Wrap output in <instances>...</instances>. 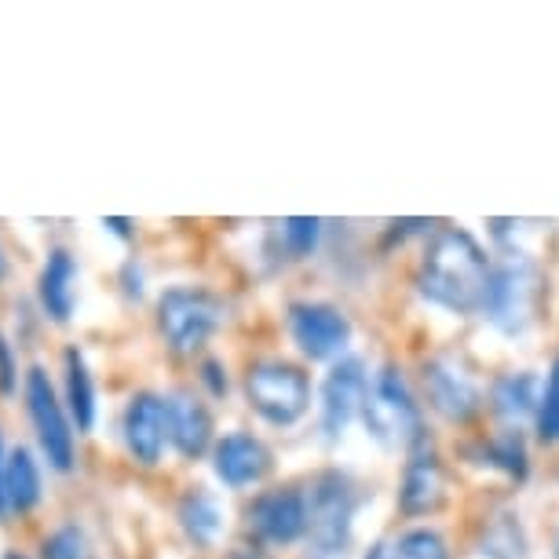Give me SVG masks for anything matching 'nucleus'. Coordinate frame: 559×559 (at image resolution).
Returning <instances> with one entry per match:
<instances>
[{"label":"nucleus","instance_id":"nucleus-26","mask_svg":"<svg viewBox=\"0 0 559 559\" xmlns=\"http://www.w3.org/2000/svg\"><path fill=\"white\" fill-rule=\"evenodd\" d=\"M40 559H84V531L73 523L56 526L40 542Z\"/></svg>","mask_w":559,"mask_h":559},{"label":"nucleus","instance_id":"nucleus-21","mask_svg":"<svg viewBox=\"0 0 559 559\" xmlns=\"http://www.w3.org/2000/svg\"><path fill=\"white\" fill-rule=\"evenodd\" d=\"M515 520H520V515L504 512L487 526V534H483V556H490V559H526V537H523L520 523H515Z\"/></svg>","mask_w":559,"mask_h":559},{"label":"nucleus","instance_id":"nucleus-13","mask_svg":"<svg viewBox=\"0 0 559 559\" xmlns=\"http://www.w3.org/2000/svg\"><path fill=\"white\" fill-rule=\"evenodd\" d=\"M213 472L230 490L257 487V483L271 472V450L263 447V439L249 436V431H230V436L216 439Z\"/></svg>","mask_w":559,"mask_h":559},{"label":"nucleus","instance_id":"nucleus-16","mask_svg":"<svg viewBox=\"0 0 559 559\" xmlns=\"http://www.w3.org/2000/svg\"><path fill=\"white\" fill-rule=\"evenodd\" d=\"M73 286H78V260H73V252L51 249L37 278L40 308H45L51 322H70L73 304H78V289Z\"/></svg>","mask_w":559,"mask_h":559},{"label":"nucleus","instance_id":"nucleus-18","mask_svg":"<svg viewBox=\"0 0 559 559\" xmlns=\"http://www.w3.org/2000/svg\"><path fill=\"white\" fill-rule=\"evenodd\" d=\"M176 520H179V526H183V534L202 548H213L227 531L224 504H219L216 493H209L205 487H191L183 498H179Z\"/></svg>","mask_w":559,"mask_h":559},{"label":"nucleus","instance_id":"nucleus-7","mask_svg":"<svg viewBox=\"0 0 559 559\" xmlns=\"http://www.w3.org/2000/svg\"><path fill=\"white\" fill-rule=\"evenodd\" d=\"M537 308V271L531 260L512 257L490 271L487 300H483V314L498 325L501 333H523L534 319Z\"/></svg>","mask_w":559,"mask_h":559},{"label":"nucleus","instance_id":"nucleus-9","mask_svg":"<svg viewBox=\"0 0 559 559\" xmlns=\"http://www.w3.org/2000/svg\"><path fill=\"white\" fill-rule=\"evenodd\" d=\"M425 395H428V406L447 420H453V425L472 420L483 409V388L476 384V377L450 355H439V358H431V362H425Z\"/></svg>","mask_w":559,"mask_h":559},{"label":"nucleus","instance_id":"nucleus-27","mask_svg":"<svg viewBox=\"0 0 559 559\" xmlns=\"http://www.w3.org/2000/svg\"><path fill=\"white\" fill-rule=\"evenodd\" d=\"M19 388V362H15V352L8 344V336L0 333V395H12Z\"/></svg>","mask_w":559,"mask_h":559},{"label":"nucleus","instance_id":"nucleus-14","mask_svg":"<svg viewBox=\"0 0 559 559\" xmlns=\"http://www.w3.org/2000/svg\"><path fill=\"white\" fill-rule=\"evenodd\" d=\"M442 501H447V468L428 442H417L399 487V509L406 515H428L442 509Z\"/></svg>","mask_w":559,"mask_h":559},{"label":"nucleus","instance_id":"nucleus-25","mask_svg":"<svg viewBox=\"0 0 559 559\" xmlns=\"http://www.w3.org/2000/svg\"><path fill=\"white\" fill-rule=\"evenodd\" d=\"M537 439L542 442H559V355L552 369H548V381L542 388V403H537Z\"/></svg>","mask_w":559,"mask_h":559},{"label":"nucleus","instance_id":"nucleus-29","mask_svg":"<svg viewBox=\"0 0 559 559\" xmlns=\"http://www.w3.org/2000/svg\"><path fill=\"white\" fill-rule=\"evenodd\" d=\"M4 468H8V453H4V439H0V520L8 512V498H4Z\"/></svg>","mask_w":559,"mask_h":559},{"label":"nucleus","instance_id":"nucleus-6","mask_svg":"<svg viewBox=\"0 0 559 559\" xmlns=\"http://www.w3.org/2000/svg\"><path fill=\"white\" fill-rule=\"evenodd\" d=\"M23 399H26L29 425H34L37 447H40V453H45L48 468L73 472V464H78V439H73V431L78 428H73V420L67 414V403L59 399L45 366H34L26 373Z\"/></svg>","mask_w":559,"mask_h":559},{"label":"nucleus","instance_id":"nucleus-17","mask_svg":"<svg viewBox=\"0 0 559 559\" xmlns=\"http://www.w3.org/2000/svg\"><path fill=\"white\" fill-rule=\"evenodd\" d=\"M62 403H67L78 436L96 428V377L73 344L62 352Z\"/></svg>","mask_w":559,"mask_h":559},{"label":"nucleus","instance_id":"nucleus-35","mask_svg":"<svg viewBox=\"0 0 559 559\" xmlns=\"http://www.w3.org/2000/svg\"><path fill=\"white\" fill-rule=\"evenodd\" d=\"M0 278H4V257H0Z\"/></svg>","mask_w":559,"mask_h":559},{"label":"nucleus","instance_id":"nucleus-8","mask_svg":"<svg viewBox=\"0 0 559 559\" xmlns=\"http://www.w3.org/2000/svg\"><path fill=\"white\" fill-rule=\"evenodd\" d=\"M366 395H369V373H366L362 358L347 355V358H341V362H333V369L322 381V431H325V439L336 442L344 436L347 425L362 414Z\"/></svg>","mask_w":559,"mask_h":559},{"label":"nucleus","instance_id":"nucleus-2","mask_svg":"<svg viewBox=\"0 0 559 559\" xmlns=\"http://www.w3.org/2000/svg\"><path fill=\"white\" fill-rule=\"evenodd\" d=\"M358 509L355 483L341 472H322L308 493V545L311 559H344L352 545V520Z\"/></svg>","mask_w":559,"mask_h":559},{"label":"nucleus","instance_id":"nucleus-33","mask_svg":"<svg viewBox=\"0 0 559 559\" xmlns=\"http://www.w3.org/2000/svg\"><path fill=\"white\" fill-rule=\"evenodd\" d=\"M0 559H29V556H23V552H4Z\"/></svg>","mask_w":559,"mask_h":559},{"label":"nucleus","instance_id":"nucleus-11","mask_svg":"<svg viewBox=\"0 0 559 559\" xmlns=\"http://www.w3.org/2000/svg\"><path fill=\"white\" fill-rule=\"evenodd\" d=\"M293 344L308 358H336L352 341V322L333 304H293L289 308Z\"/></svg>","mask_w":559,"mask_h":559},{"label":"nucleus","instance_id":"nucleus-22","mask_svg":"<svg viewBox=\"0 0 559 559\" xmlns=\"http://www.w3.org/2000/svg\"><path fill=\"white\" fill-rule=\"evenodd\" d=\"M483 457H487L493 468H501L504 476H512V479L526 476V447H523L520 428H504L490 442H483Z\"/></svg>","mask_w":559,"mask_h":559},{"label":"nucleus","instance_id":"nucleus-12","mask_svg":"<svg viewBox=\"0 0 559 559\" xmlns=\"http://www.w3.org/2000/svg\"><path fill=\"white\" fill-rule=\"evenodd\" d=\"M121 436L132 457L146 464V468H154L168 447V399L154 392L132 395L121 417Z\"/></svg>","mask_w":559,"mask_h":559},{"label":"nucleus","instance_id":"nucleus-1","mask_svg":"<svg viewBox=\"0 0 559 559\" xmlns=\"http://www.w3.org/2000/svg\"><path fill=\"white\" fill-rule=\"evenodd\" d=\"M490 260L468 230L442 227L428 241L417 267L420 297L450 314H476L483 311L490 286Z\"/></svg>","mask_w":559,"mask_h":559},{"label":"nucleus","instance_id":"nucleus-15","mask_svg":"<svg viewBox=\"0 0 559 559\" xmlns=\"http://www.w3.org/2000/svg\"><path fill=\"white\" fill-rule=\"evenodd\" d=\"M168 442L183 461H198L216 447L213 442V414L198 395L176 392L168 399Z\"/></svg>","mask_w":559,"mask_h":559},{"label":"nucleus","instance_id":"nucleus-20","mask_svg":"<svg viewBox=\"0 0 559 559\" xmlns=\"http://www.w3.org/2000/svg\"><path fill=\"white\" fill-rule=\"evenodd\" d=\"M490 403L493 414L504 417L509 425H520L526 417H537V403H542V392H537V377L520 369V373H504L490 384Z\"/></svg>","mask_w":559,"mask_h":559},{"label":"nucleus","instance_id":"nucleus-5","mask_svg":"<svg viewBox=\"0 0 559 559\" xmlns=\"http://www.w3.org/2000/svg\"><path fill=\"white\" fill-rule=\"evenodd\" d=\"M246 399L267 425L293 428L311 406V381L300 366L282 362V358H263V362L249 366Z\"/></svg>","mask_w":559,"mask_h":559},{"label":"nucleus","instance_id":"nucleus-32","mask_svg":"<svg viewBox=\"0 0 559 559\" xmlns=\"http://www.w3.org/2000/svg\"><path fill=\"white\" fill-rule=\"evenodd\" d=\"M230 559H267V556H260V552H252V548H246V552H235Z\"/></svg>","mask_w":559,"mask_h":559},{"label":"nucleus","instance_id":"nucleus-23","mask_svg":"<svg viewBox=\"0 0 559 559\" xmlns=\"http://www.w3.org/2000/svg\"><path fill=\"white\" fill-rule=\"evenodd\" d=\"M388 559H450V548L439 531L414 526V531L395 537V545L388 548Z\"/></svg>","mask_w":559,"mask_h":559},{"label":"nucleus","instance_id":"nucleus-34","mask_svg":"<svg viewBox=\"0 0 559 559\" xmlns=\"http://www.w3.org/2000/svg\"><path fill=\"white\" fill-rule=\"evenodd\" d=\"M552 552H556V559H559V531H556V548H552Z\"/></svg>","mask_w":559,"mask_h":559},{"label":"nucleus","instance_id":"nucleus-10","mask_svg":"<svg viewBox=\"0 0 559 559\" xmlns=\"http://www.w3.org/2000/svg\"><path fill=\"white\" fill-rule=\"evenodd\" d=\"M249 531L263 545H293L308 537V493L278 487L249 504Z\"/></svg>","mask_w":559,"mask_h":559},{"label":"nucleus","instance_id":"nucleus-19","mask_svg":"<svg viewBox=\"0 0 559 559\" xmlns=\"http://www.w3.org/2000/svg\"><path fill=\"white\" fill-rule=\"evenodd\" d=\"M4 498H8V512H34L40 498H45V483H40V464L29 447H19L8 453V468H4Z\"/></svg>","mask_w":559,"mask_h":559},{"label":"nucleus","instance_id":"nucleus-31","mask_svg":"<svg viewBox=\"0 0 559 559\" xmlns=\"http://www.w3.org/2000/svg\"><path fill=\"white\" fill-rule=\"evenodd\" d=\"M366 559H388V548H384V545H373V548L366 552Z\"/></svg>","mask_w":559,"mask_h":559},{"label":"nucleus","instance_id":"nucleus-4","mask_svg":"<svg viewBox=\"0 0 559 559\" xmlns=\"http://www.w3.org/2000/svg\"><path fill=\"white\" fill-rule=\"evenodd\" d=\"M362 420L369 436L384 447H417L425 442V420H420V406L414 403V392L403 381L395 366H384L377 381L369 384Z\"/></svg>","mask_w":559,"mask_h":559},{"label":"nucleus","instance_id":"nucleus-30","mask_svg":"<svg viewBox=\"0 0 559 559\" xmlns=\"http://www.w3.org/2000/svg\"><path fill=\"white\" fill-rule=\"evenodd\" d=\"M103 227H107V230H114V235H121V238H129L132 235V224H129V219H118V216H107V219H103Z\"/></svg>","mask_w":559,"mask_h":559},{"label":"nucleus","instance_id":"nucleus-3","mask_svg":"<svg viewBox=\"0 0 559 559\" xmlns=\"http://www.w3.org/2000/svg\"><path fill=\"white\" fill-rule=\"evenodd\" d=\"M224 325V300L202 286H173L157 297V330L176 355H194Z\"/></svg>","mask_w":559,"mask_h":559},{"label":"nucleus","instance_id":"nucleus-24","mask_svg":"<svg viewBox=\"0 0 559 559\" xmlns=\"http://www.w3.org/2000/svg\"><path fill=\"white\" fill-rule=\"evenodd\" d=\"M322 238V219L314 216H293V219H282V246L293 260H304L311 257L314 246Z\"/></svg>","mask_w":559,"mask_h":559},{"label":"nucleus","instance_id":"nucleus-28","mask_svg":"<svg viewBox=\"0 0 559 559\" xmlns=\"http://www.w3.org/2000/svg\"><path fill=\"white\" fill-rule=\"evenodd\" d=\"M202 381L209 384V392H213V395H227V369L219 366L216 358L202 362Z\"/></svg>","mask_w":559,"mask_h":559}]
</instances>
